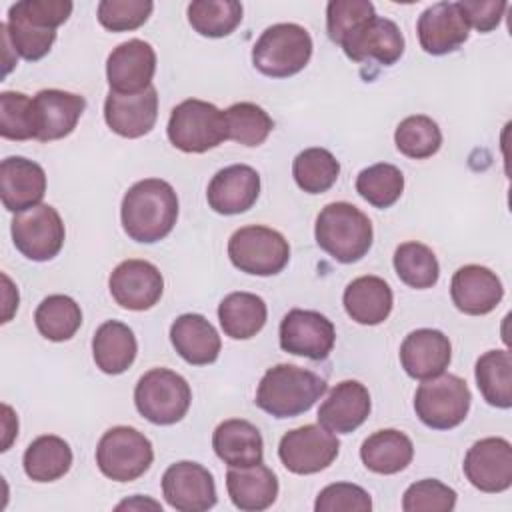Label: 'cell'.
Here are the masks:
<instances>
[{
	"label": "cell",
	"mask_w": 512,
	"mask_h": 512,
	"mask_svg": "<svg viewBox=\"0 0 512 512\" xmlns=\"http://www.w3.org/2000/svg\"><path fill=\"white\" fill-rule=\"evenodd\" d=\"M120 220L130 240L140 244L160 242L178 220V196L166 180L144 178L126 190Z\"/></svg>",
	"instance_id": "6da1fadb"
},
{
	"label": "cell",
	"mask_w": 512,
	"mask_h": 512,
	"mask_svg": "<svg viewBox=\"0 0 512 512\" xmlns=\"http://www.w3.org/2000/svg\"><path fill=\"white\" fill-rule=\"evenodd\" d=\"M326 390V380L316 372L294 364H276L264 372L254 402L274 418H294L308 412Z\"/></svg>",
	"instance_id": "7a4b0ae2"
},
{
	"label": "cell",
	"mask_w": 512,
	"mask_h": 512,
	"mask_svg": "<svg viewBox=\"0 0 512 512\" xmlns=\"http://www.w3.org/2000/svg\"><path fill=\"white\" fill-rule=\"evenodd\" d=\"M316 244L336 262L352 264L368 254L372 248V222L350 202L326 204L314 226Z\"/></svg>",
	"instance_id": "3957f363"
},
{
	"label": "cell",
	"mask_w": 512,
	"mask_h": 512,
	"mask_svg": "<svg viewBox=\"0 0 512 512\" xmlns=\"http://www.w3.org/2000/svg\"><path fill=\"white\" fill-rule=\"evenodd\" d=\"M312 56V38L300 24L268 26L252 48L254 68L268 78H288L306 68Z\"/></svg>",
	"instance_id": "277c9868"
},
{
	"label": "cell",
	"mask_w": 512,
	"mask_h": 512,
	"mask_svg": "<svg viewBox=\"0 0 512 512\" xmlns=\"http://www.w3.org/2000/svg\"><path fill=\"white\" fill-rule=\"evenodd\" d=\"M166 134L172 146L182 152H208L228 138L224 110L212 102L188 98L172 108Z\"/></svg>",
	"instance_id": "5b68a950"
},
{
	"label": "cell",
	"mask_w": 512,
	"mask_h": 512,
	"mask_svg": "<svg viewBox=\"0 0 512 512\" xmlns=\"http://www.w3.org/2000/svg\"><path fill=\"white\" fill-rule=\"evenodd\" d=\"M192 402V390L184 376L168 368H152L140 376L134 388L136 410L152 424L180 422Z\"/></svg>",
	"instance_id": "8992f818"
},
{
	"label": "cell",
	"mask_w": 512,
	"mask_h": 512,
	"mask_svg": "<svg viewBox=\"0 0 512 512\" xmlns=\"http://www.w3.org/2000/svg\"><path fill=\"white\" fill-rule=\"evenodd\" d=\"M472 394L456 374H440L422 380L414 394V412L432 430H452L464 422Z\"/></svg>",
	"instance_id": "52a82bcc"
},
{
	"label": "cell",
	"mask_w": 512,
	"mask_h": 512,
	"mask_svg": "<svg viewBox=\"0 0 512 512\" xmlns=\"http://www.w3.org/2000/svg\"><path fill=\"white\" fill-rule=\"evenodd\" d=\"M230 262L252 276H274L290 260L288 240L268 226H242L228 240Z\"/></svg>",
	"instance_id": "ba28073f"
},
{
	"label": "cell",
	"mask_w": 512,
	"mask_h": 512,
	"mask_svg": "<svg viewBox=\"0 0 512 512\" xmlns=\"http://www.w3.org/2000/svg\"><path fill=\"white\" fill-rule=\"evenodd\" d=\"M154 460L152 442L132 426L106 430L96 446L98 470L114 482H132L148 472Z\"/></svg>",
	"instance_id": "9c48e42d"
},
{
	"label": "cell",
	"mask_w": 512,
	"mask_h": 512,
	"mask_svg": "<svg viewBox=\"0 0 512 512\" xmlns=\"http://www.w3.org/2000/svg\"><path fill=\"white\" fill-rule=\"evenodd\" d=\"M10 230L16 250L34 262L52 260L62 250L66 238L64 222L50 204H38L18 212Z\"/></svg>",
	"instance_id": "30bf717a"
},
{
	"label": "cell",
	"mask_w": 512,
	"mask_h": 512,
	"mask_svg": "<svg viewBox=\"0 0 512 512\" xmlns=\"http://www.w3.org/2000/svg\"><path fill=\"white\" fill-rule=\"evenodd\" d=\"M340 442L334 432L320 424L288 430L278 444V458L292 474H316L326 470L338 456Z\"/></svg>",
	"instance_id": "8fae6325"
},
{
	"label": "cell",
	"mask_w": 512,
	"mask_h": 512,
	"mask_svg": "<svg viewBox=\"0 0 512 512\" xmlns=\"http://www.w3.org/2000/svg\"><path fill=\"white\" fill-rule=\"evenodd\" d=\"M336 342L334 324L316 310L292 308L280 322V348L294 356L324 360Z\"/></svg>",
	"instance_id": "7c38bea8"
},
{
	"label": "cell",
	"mask_w": 512,
	"mask_h": 512,
	"mask_svg": "<svg viewBox=\"0 0 512 512\" xmlns=\"http://www.w3.org/2000/svg\"><path fill=\"white\" fill-rule=\"evenodd\" d=\"M464 476L480 492L498 494L512 486V446L506 438L490 436L474 442L462 464Z\"/></svg>",
	"instance_id": "4fadbf2b"
},
{
	"label": "cell",
	"mask_w": 512,
	"mask_h": 512,
	"mask_svg": "<svg viewBox=\"0 0 512 512\" xmlns=\"http://www.w3.org/2000/svg\"><path fill=\"white\" fill-rule=\"evenodd\" d=\"M108 288L118 306L142 312L156 306L162 298L164 278L152 262L128 258L112 270Z\"/></svg>",
	"instance_id": "5bb4252c"
},
{
	"label": "cell",
	"mask_w": 512,
	"mask_h": 512,
	"mask_svg": "<svg viewBox=\"0 0 512 512\" xmlns=\"http://www.w3.org/2000/svg\"><path fill=\"white\" fill-rule=\"evenodd\" d=\"M166 502L180 512H204L216 504V484L208 468L182 460L166 468L162 476Z\"/></svg>",
	"instance_id": "9a60e30c"
},
{
	"label": "cell",
	"mask_w": 512,
	"mask_h": 512,
	"mask_svg": "<svg viewBox=\"0 0 512 512\" xmlns=\"http://www.w3.org/2000/svg\"><path fill=\"white\" fill-rule=\"evenodd\" d=\"M156 72L154 48L138 38L118 44L106 60V78L112 92L138 94L152 86Z\"/></svg>",
	"instance_id": "2e32d148"
},
{
	"label": "cell",
	"mask_w": 512,
	"mask_h": 512,
	"mask_svg": "<svg viewBox=\"0 0 512 512\" xmlns=\"http://www.w3.org/2000/svg\"><path fill=\"white\" fill-rule=\"evenodd\" d=\"M416 32L426 54L444 56L468 40L470 24L460 2H436L418 16Z\"/></svg>",
	"instance_id": "e0dca14e"
},
{
	"label": "cell",
	"mask_w": 512,
	"mask_h": 512,
	"mask_svg": "<svg viewBox=\"0 0 512 512\" xmlns=\"http://www.w3.org/2000/svg\"><path fill=\"white\" fill-rule=\"evenodd\" d=\"M340 46L352 62L376 60L382 66H392L404 54V36L390 18L372 16L348 34Z\"/></svg>",
	"instance_id": "ac0fdd59"
},
{
	"label": "cell",
	"mask_w": 512,
	"mask_h": 512,
	"mask_svg": "<svg viewBox=\"0 0 512 512\" xmlns=\"http://www.w3.org/2000/svg\"><path fill=\"white\" fill-rule=\"evenodd\" d=\"M34 120L38 142H52L66 138L74 132L80 116L86 110V98L74 92L46 88L40 90L34 98Z\"/></svg>",
	"instance_id": "d6986e66"
},
{
	"label": "cell",
	"mask_w": 512,
	"mask_h": 512,
	"mask_svg": "<svg viewBox=\"0 0 512 512\" xmlns=\"http://www.w3.org/2000/svg\"><path fill=\"white\" fill-rule=\"evenodd\" d=\"M260 194V174L248 164H232L218 170L206 190L208 206L222 214L234 216L250 210Z\"/></svg>",
	"instance_id": "ffe728a7"
},
{
	"label": "cell",
	"mask_w": 512,
	"mask_h": 512,
	"mask_svg": "<svg viewBox=\"0 0 512 512\" xmlns=\"http://www.w3.org/2000/svg\"><path fill=\"white\" fill-rule=\"evenodd\" d=\"M158 118V92L154 86L138 94L108 92L104 100V120L122 138L146 136Z\"/></svg>",
	"instance_id": "44dd1931"
},
{
	"label": "cell",
	"mask_w": 512,
	"mask_h": 512,
	"mask_svg": "<svg viewBox=\"0 0 512 512\" xmlns=\"http://www.w3.org/2000/svg\"><path fill=\"white\" fill-rule=\"evenodd\" d=\"M450 296L460 312L468 316H484L500 304L504 286L496 272L490 268L480 264H466L454 272L450 282Z\"/></svg>",
	"instance_id": "7402d4cb"
},
{
	"label": "cell",
	"mask_w": 512,
	"mask_h": 512,
	"mask_svg": "<svg viewBox=\"0 0 512 512\" xmlns=\"http://www.w3.org/2000/svg\"><path fill=\"white\" fill-rule=\"evenodd\" d=\"M452 360V346L444 332L434 328H418L410 332L400 346V364L414 380H430L440 376Z\"/></svg>",
	"instance_id": "603a6c76"
},
{
	"label": "cell",
	"mask_w": 512,
	"mask_h": 512,
	"mask_svg": "<svg viewBox=\"0 0 512 512\" xmlns=\"http://www.w3.org/2000/svg\"><path fill=\"white\" fill-rule=\"evenodd\" d=\"M46 194L44 168L24 156L4 158L0 164V196L8 212H24L38 206Z\"/></svg>",
	"instance_id": "cb8c5ba5"
},
{
	"label": "cell",
	"mask_w": 512,
	"mask_h": 512,
	"mask_svg": "<svg viewBox=\"0 0 512 512\" xmlns=\"http://www.w3.org/2000/svg\"><path fill=\"white\" fill-rule=\"evenodd\" d=\"M370 392L358 380L336 384L318 408V424L336 434H350L370 416Z\"/></svg>",
	"instance_id": "d4e9b609"
},
{
	"label": "cell",
	"mask_w": 512,
	"mask_h": 512,
	"mask_svg": "<svg viewBox=\"0 0 512 512\" xmlns=\"http://www.w3.org/2000/svg\"><path fill=\"white\" fill-rule=\"evenodd\" d=\"M226 490L236 508L244 512H260L276 502L278 478L262 462L252 466H230L226 472Z\"/></svg>",
	"instance_id": "484cf974"
},
{
	"label": "cell",
	"mask_w": 512,
	"mask_h": 512,
	"mask_svg": "<svg viewBox=\"0 0 512 512\" xmlns=\"http://www.w3.org/2000/svg\"><path fill=\"white\" fill-rule=\"evenodd\" d=\"M170 342L178 356L192 366L216 362L222 342L216 328L202 314H182L170 326Z\"/></svg>",
	"instance_id": "4316f807"
},
{
	"label": "cell",
	"mask_w": 512,
	"mask_h": 512,
	"mask_svg": "<svg viewBox=\"0 0 512 512\" xmlns=\"http://www.w3.org/2000/svg\"><path fill=\"white\" fill-rule=\"evenodd\" d=\"M342 302L346 314L354 322L362 326H376L390 316L394 296L384 278L368 274L352 280L346 286Z\"/></svg>",
	"instance_id": "83f0119b"
},
{
	"label": "cell",
	"mask_w": 512,
	"mask_h": 512,
	"mask_svg": "<svg viewBox=\"0 0 512 512\" xmlns=\"http://www.w3.org/2000/svg\"><path fill=\"white\" fill-rule=\"evenodd\" d=\"M216 456L228 466H252L264 458V440L260 430L242 418H230L216 426L212 434Z\"/></svg>",
	"instance_id": "f1b7e54d"
},
{
	"label": "cell",
	"mask_w": 512,
	"mask_h": 512,
	"mask_svg": "<svg viewBox=\"0 0 512 512\" xmlns=\"http://www.w3.org/2000/svg\"><path fill=\"white\" fill-rule=\"evenodd\" d=\"M138 352L132 328L120 320H106L92 338V356L96 366L110 376L126 372Z\"/></svg>",
	"instance_id": "f546056e"
},
{
	"label": "cell",
	"mask_w": 512,
	"mask_h": 512,
	"mask_svg": "<svg viewBox=\"0 0 512 512\" xmlns=\"http://www.w3.org/2000/svg\"><path fill=\"white\" fill-rule=\"evenodd\" d=\"M414 458L412 440L396 430L384 428L370 434L360 446L362 464L376 474H398Z\"/></svg>",
	"instance_id": "4dcf8cb0"
},
{
	"label": "cell",
	"mask_w": 512,
	"mask_h": 512,
	"mask_svg": "<svg viewBox=\"0 0 512 512\" xmlns=\"http://www.w3.org/2000/svg\"><path fill=\"white\" fill-rule=\"evenodd\" d=\"M266 302L252 292H232L218 306V320L226 336L232 340H248L266 324Z\"/></svg>",
	"instance_id": "1f68e13d"
},
{
	"label": "cell",
	"mask_w": 512,
	"mask_h": 512,
	"mask_svg": "<svg viewBox=\"0 0 512 512\" xmlns=\"http://www.w3.org/2000/svg\"><path fill=\"white\" fill-rule=\"evenodd\" d=\"M22 464L30 480L54 482L68 474L72 466V450L64 438L56 434H44L28 444Z\"/></svg>",
	"instance_id": "d6a6232c"
},
{
	"label": "cell",
	"mask_w": 512,
	"mask_h": 512,
	"mask_svg": "<svg viewBox=\"0 0 512 512\" xmlns=\"http://www.w3.org/2000/svg\"><path fill=\"white\" fill-rule=\"evenodd\" d=\"M476 386L482 398L496 408L512 406V354L508 350H488L476 360Z\"/></svg>",
	"instance_id": "836d02e7"
},
{
	"label": "cell",
	"mask_w": 512,
	"mask_h": 512,
	"mask_svg": "<svg viewBox=\"0 0 512 512\" xmlns=\"http://www.w3.org/2000/svg\"><path fill=\"white\" fill-rule=\"evenodd\" d=\"M34 324L46 340L64 342L78 332L82 324V310L74 298L66 294H52L38 304Z\"/></svg>",
	"instance_id": "e575fe53"
},
{
	"label": "cell",
	"mask_w": 512,
	"mask_h": 512,
	"mask_svg": "<svg viewBox=\"0 0 512 512\" xmlns=\"http://www.w3.org/2000/svg\"><path fill=\"white\" fill-rule=\"evenodd\" d=\"M338 174L340 162L330 150L320 146L302 150L292 162L294 182L306 194H322L330 190L338 180Z\"/></svg>",
	"instance_id": "d590c367"
},
{
	"label": "cell",
	"mask_w": 512,
	"mask_h": 512,
	"mask_svg": "<svg viewBox=\"0 0 512 512\" xmlns=\"http://www.w3.org/2000/svg\"><path fill=\"white\" fill-rule=\"evenodd\" d=\"M190 26L206 38H224L242 22V4L236 0H196L188 4Z\"/></svg>",
	"instance_id": "8d00e7d4"
},
{
	"label": "cell",
	"mask_w": 512,
	"mask_h": 512,
	"mask_svg": "<svg viewBox=\"0 0 512 512\" xmlns=\"http://www.w3.org/2000/svg\"><path fill=\"white\" fill-rule=\"evenodd\" d=\"M394 270L398 278L416 290L432 288L440 276V264L432 248L422 242H404L394 250Z\"/></svg>",
	"instance_id": "74e56055"
},
{
	"label": "cell",
	"mask_w": 512,
	"mask_h": 512,
	"mask_svg": "<svg viewBox=\"0 0 512 512\" xmlns=\"http://www.w3.org/2000/svg\"><path fill=\"white\" fill-rule=\"evenodd\" d=\"M356 192L374 208H390L404 192V174L388 162L372 164L356 176Z\"/></svg>",
	"instance_id": "f35d334b"
},
{
	"label": "cell",
	"mask_w": 512,
	"mask_h": 512,
	"mask_svg": "<svg viewBox=\"0 0 512 512\" xmlns=\"http://www.w3.org/2000/svg\"><path fill=\"white\" fill-rule=\"evenodd\" d=\"M394 142L400 154L412 160H424L434 156L442 146V132L438 124L426 114H414L404 118L394 132Z\"/></svg>",
	"instance_id": "ab89813d"
},
{
	"label": "cell",
	"mask_w": 512,
	"mask_h": 512,
	"mask_svg": "<svg viewBox=\"0 0 512 512\" xmlns=\"http://www.w3.org/2000/svg\"><path fill=\"white\" fill-rule=\"evenodd\" d=\"M228 138L242 146H260L274 128L268 112L254 102H236L224 110Z\"/></svg>",
	"instance_id": "60d3db41"
},
{
	"label": "cell",
	"mask_w": 512,
	"mask_h": 512,
	"mask_svg": "<svg viewBox=\"0 0 512 512\" xmlns=\"http://www.w3.org/2000/svg\"><path fill=\"white\" fill-rule=\"evenodd\" d=\"M0 136L18 142L36 136L32 98L22 92L0 94Z\"/></svg>",
	"instance_id": "b9f144b4"
},
{
	"label": "cell",
	"mask_w": 512,
	"mask_h": 512,
	"mask_svg": "<svg viewBox=\"0 0 512 512\" xmlns=\"http://www.w3.org/2000/svg\"><path fill=\"white\" fill-rule=\"evenodd\" d=\"M2 26L8 34L12 50L28 62H36L44 58L56 40V30L32 26L10 12H8V20Z\"/></svg>",
	"instance_id": "7bdbcfd3"
},
{
	"label": "cell",
	"mask_w": 512,
	"mask_h": 512,
	"mask_svg": "<svg viewBox=\"0 0 512 512\" xmlns=\"http://www.w3.org/2000/svg\"><path fill=\"white\" fill-rule=\"evenodd\" d=\"M372 16H376V10L368 0H332L326 6L328 38L340 46L348 34Z\"/></svg>",
	"instance_id": "ee69618b"
},
{
	"label": "cell",
	"mask_w": 512,
	"mask_h": 512,
	"mask_svg": "<svg viewBox=\"0 0 512 512\" xmlns=\"http://www.w3.org/2000/svg\"><path fill=\"white\" fill-rule=\"evenodd\" d=\"M456 506V492L436 478L410 484L402 496L404 512H450Z\"/></svg>",
	"instance_id": "f6af8a7d"
},
{
	"label": "cell",
	"mask_w": 512,
	"mask_h": 512,
	"mask_svg": "<svg viewBox=\"0 0 512 512\" xmlns=\"http://www.w3.org/2000/svg\"><path fill=\"white\" fill-rule=\"evenodd\" d=\"M150 0H102L98 4V22L110 32H128L140 28L152 14Z\"/></svg>",
	"instance_id": "bcb514c9"
},
{
	"label": "cell",
	"mask_w": 512,
	"mask_h": 512,
	"mask_svg": "<svg viewBox=\"0 0 512 512\" xmlns=\"http://www.w3.org/2000/svg\"><path fill=\"white\" fill-rule=\"evenodd\" d=\"M316 512H370V494L352 482H334L320 490L314 502Z\"/></svg>",
	"instance_id": "7dc6e473"
},
{
	"label": "cell",
	"mask_w": 512,
	"mask_h": 512,
	"mask_svg": "<svg viewBox=\"0 0 512 512\" xmlns=\"http://www.w3.org/2000/svg\"><path fill=\"white\" fill-rule=\"evenodd\" d=\"M72 8L74 4L68 0H22L12 4L8 12L32 26L56 30L70 18Z\"/></svg>",
	"instance_id": "c3c4849f"
},
{
	"label": "cell",
	"mask_w": 512,
	"mask_h": 512,
	"mask_svg": "<svg viewBox=\"0 0 512 512\" xmlns=\"http://www.w3.org/2000/svg\"><path fill=\"white\" fill-rule=\"evenodd\" d=\"M460 6L466 14L470 28H476L478 32L486 34L500 24L508 4L502 0H462Z\"/></svg>",
	"instance_id": "681fc988"
}]
</instances>
